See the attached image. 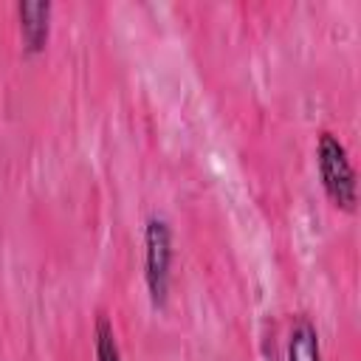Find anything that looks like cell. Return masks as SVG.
I'll list each match as a JSON object with an SVG mask.
<instances>
[{
  "instance_id": "obj_1",
  "label": "cell",
  "mask_w": 361,
  "mask_h": 361,
  "mask_svg": "<svg viewBox=\"0 0 361 361\" xmlns=\"http://www.w3.org/2000/svg\"><path fill=\"white\" fill-rule=\"evenodd\" d=\"M316 172L327 200L341 212H355L358 206V175L350 161L344 141L333 130H322L316 135Z\"/></svg>"
},
{
  "instance_id": "obj_5",
  "label": "cell",
  "mask_w": 361,
  "mask_h": 361,
  "mask_svg": "<svg viewBox=\"0 0 361 361\" xmlns=\"http://www.w3.org/2000/svg\"><path fill=\"white\" fill-rule=\"evenodd\" d=\"M93 353H96V361H124L121 358V347L116 341V330H113V324H110V319L104 313L96 316Z\"/></svg>"
},
{
  "instance_id": "obj_3",
  "label": "cell",
  "mask_w": 361,
  "mask_h": 361,
  "mask_svg": "<svg viewBox=\"0 0 361 361\" xmlns=\"http://www.w3.org/2000/svg\"><path fill=\"white\" fill-rule=\"evenodd\" d=\"M17 11V25H20V39L28 54H39L48 45L51 37V14L54 3L51 0H20L14 6Z\"/></svg>"
},
{
  "instance_id": "obj_2",
  "label": "cell",
  "mask_w": 361,
  "mask_h": 361,
  "mask_svg": "<svg viewBox=\"0 0 361 361\" xmlns=\"http://www.w3.org/2000/svg\"><path fill=\"white\" fill-rule=\"evenodd\" d=\"M172 257H175V237L169 220L164 214H149L144 223V282L149 302L158 310L169 299Z\"/></svg>"
},
{
  "instance_id": "obj_4",
  "label": "cell",
  "mask_w": 361,
  "mask_h": 361,
  "mask_svg": "<svg viewBox=\"0 0 361 361\" xmlns=\"http://www.w3.org/2000/svg\"><path fill=\"white\" fill-rule=\"evenodd\" d=\"M285 361H324L322 341H319V327L307 313H296L288 324Z\"/></svg>"
}]
</instances>
